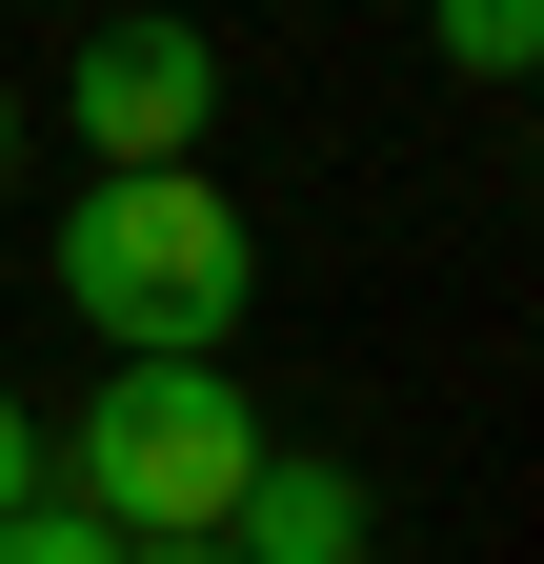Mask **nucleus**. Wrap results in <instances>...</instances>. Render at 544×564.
<instances>
[{"label": "nucleus", "mask_w": 544, "mask_h": 564, "mask_svg": "<svg viewBox=\"0 0 544 564\" xmlns=\"http://www.w3.org/2000/svg\"><path fill=\"white\" fill-rule=\"evenodd\" d=\"M41 282L121 343V364H222L242 303H262V223L222 202V162H101L41 223Z\"/></svg>", "instance_id": "obj_1"}, {"label": "nucleus", "mask_w": 544, "mask_h": 564, "mask_svg": "<svg viewBox=\"0 0 544 564\" xmlns=\"http://www.w3.org/2000/svg\"><path fill=\"white\" fill-rule=\"evenodd\" d=\"M242 564H383V505H363V464H323V444H262L242 464V505H222Z\"/></svg>", "instance_id": "obj_4"}, {"label": "nucleus", "mask_w": 544, "mask_h": 564, "mask_svg": "<svg viewBox=\"0 0 544 564\" xmlns=\"http://www.w3.org/2000/svg\"><path fill=\"white\" fill-rule=\"evenodd\" d=\"M0 564H121L81 505H61V484H41V505H0Z\"/></svg>", "instance_id": "obj_6"}, {"label": "nucleus", "mask_w": 544, "mask_h": 564, "mask_svg": "<svg viewBox=\"0 0 544 564\" xmlns=\"http://www.w3.org/2000/svg\"><path fill=\"white\" fill-rule=\"evenodd\" d=\"M0 182H21V82H0Z\"/></svg>", "instance_id": "obj_9"}, {"label": "nucleus", "mask_w": 544, "mask_h": 564, "mask_svg": "<svg viewBox=\"0 0 544 564\" xmlns=\"http://www.w3.org/2000/svg\"><path fill=\"white\" fill-rule=\"evenodd\" d=\"M121 564H242V544H222V524H202V544H121Z\"/></svg>", "instance_id": "obj_8"}, {"label": "nucleus", "mask_w": 544, "mask_h": 564, "mask_svg": "<svg viewBox=\"0 0 544 564\" xmlns=\"http://www.w3.org/2000/svg\"><path fill=\"white\" fill-rule=\"evenodd\" d=\"M202 121H222V41L202 21H81V61H61V141L101 162H202Z\"/></svg>", "instance_id": "obj_3"}, {"label": "nucleus", "mask_w": 544, "mask_h": 564, "mask_svg": "<svg viewBox=\"0 0 544 564\" xmlns=\"http://www.w3.org/2000/svg\"><path fill=\"white\" fill-rule=\"evenodd\" d=\"M242 464H262V403L222 364H101L81 423H41V484L101 544H202V524L242 505Z\"/></svg>", "instance_id": "obj_2"}, {"label": "nucleus", "mask_w": 544, "mask_h": 564, "mask_svg": "<svg viewBox=\"0 0 544 564\" xmlns=\"http://www.w3.org/2000/svg\"><path fill=\"white\" fill-rule=\"evenodd\" d=\"M0 505H41V403L0 383Z\"/></svg>", "instance_id": "obj_7"}, {"label": "nucleus", "mask_w": 544, "mask_h": 564, "mask_svg": "<svg viewBox=\"0 0 544 564\" xmlns=\"http://www.w3.org/2000/svg\"><path fill=\"white\" fill-rule=\"evenodd\" d=\"M424 41L464 61V82H524V61H544V0H424Z\"/></svg>", "instance_id": "obj_5"}]
</instances>
